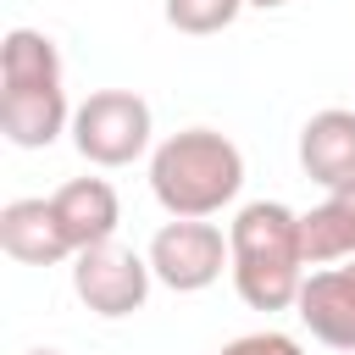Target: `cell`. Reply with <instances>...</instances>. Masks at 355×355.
<instances>
[{
	"label": "cell",
	"mask_w": 355,
	"mask_h": 355,
	"mask_svg": "<svg viewBox=\"0 0 355 355\" xmlns=\"http://www.w3.org/2000/svg\"><path fill=\"white\" fill-rule=\"evenodd\" d=\"M244 11V0H166V22L178 33H222L233 28V17Z\"/></svg>",
	"instance_id": "cell-12"
},
{
	"label": "cell",
	"mask_w": 355,
	"mask_h": 355,
	"mask_svg": "<svg viewBox=\"0 0 355 355\" xmlns=\"http://www.w3.org/2000/svg\"><path fill=\"white\" fill-rule=\"evenodd\" d=\"M244 6H261V11H272V6H288V0H244Z\"/></svg>",
	"instance_id": "cell-14"
},
{
	"label": "cell",
	"mask_w": 355,
	"mask_h": 355,
	"mask_svg": "<svg viewBox=\"0 0 355 355\" xmlns=\"http://www.w3.org/2000/svg\"><path fill=\"white\" fill-rule=\"evenodd\" d=\"M233 288L250 311H288L305 288V239L300 216L283 200H250L233 227Z\"/></svg>",
	"instance_id": "cell-1"
},
{
	"label": "cell",
	"mask_w": 355,
	"mask_h": 355,
	"mask_svg": "<svg viewBox=\"0 0 355 355\" xmlns=\"http://www.w3.org/2000/svg\"><path fill=\"white\" fill-rule=\"evenodd\" d=\"M72 144L94 166H128L150 150V105L133 89H94L72 111Z\"/></svg>",
	"instance_id": "cell-4"
},
{
	"label": "cell",
	"mask_w": 355,
	"mask_h": 355,
	"mask_svg": "<svg viewBox=\"0 0 355 355\" xmlns=\"http://www.w3.org/2000/svg\"><path fill=\"white\" fill-rule=\"evenodd\" d=\"M150 255H133L116 239L72 255V288L94 316H133L150 300Z\"/></svg>",
	"instance_id": "cell-6"
},
{
	"label": "cell",
	"mask_w": 355,
	"mask_h": 355,
	"mask_svg": "<svg viewBox=\"0 0 355 355\" xmlns=\"http://www.w3.org/2000/svg\"><path fill=\"white\" fill-rule=\"evenodd\" d=\"M300 239H305V266L355 261V183L327 189V200L300 216Z\"/></svg>",
	"instance_id": "cell-11"
},
{
	"label": "cell",
	"mask_w": 355,
	"mask_h": 355,
	"mask_svg": "<svg viewBox=\"0 0 355 355\" xmlns=\"http://www.w3.org/2000/svg\"><path fill=\"white\" fill-rule=\"evenodd\" d=\"M50 211L72 244V255L94 250V244H111L116 222H122V205H116V189L105 178H72L50 194Z\"/></svg>",
	"instance_id": "cell-8"
},
{
	"label": "cell",
	"mask_w": 355,
	"mask_h": 355,
	"mask_svg": "<svg viewBox=\"0 0 355 355\" xmlns=\"http://www.w3.org/2000/svg\"><path fill=\"white\" fill-rule=\"evenodd\" d=\"M300 166L311 183L322 189H344L355 183V111L327 105L300 128Z\"/></svg>",
	"instance_id": "cell-9"
},
{
	"label": "cell",
	"mask_w": 355,
	"mask_h": 355,
	"mask_svg": "<svg viewBox=\"0 0 355 355\" xmlns=\"http://www.w3.org/2000/svg\"><path fill=\"white\" fill-rule=\"evenodd\" d=\"M216 355H305L300 349V338H288V333H244V338H233V344H222Z\"/></svg>",
	"instance_id": "cell-13"
},
{
	"label": "cell",
	"mask_w": 355,
	"mask_h": 355,
	"mask_svg": "<svg viewBox=\"0 0 355 355\" xmlns=\"http://www.w3.org/2000/svg\"><path fill=\"white\" fill-rule=\"evenodd\" d=\"M0 250L11 261H22V266H55V261L72 255L50 200H11V205H0Z\"/></svg>",
	"instance_id": "cell-10"
},
{
	"label": "cell",
	"mask_w": 355,
	"mask_h": 355,
	"mask_svg": "<svg viewBox=\"0 0 355 355\" xmlns=\"http://www.w3.org/2000/svg\"><path fill=\"white\" fill-rule=\"evenodd\" d=\"M294 311L311 327V338H322L327 349H355V261L311 272Z\"/></svg>",
	"instance_id": "cell-7"
},
{
	"label": "cell",
	"mask_w": 355,
	"mask_h": 355,
	"mask_svg": "<svg viewBox=\"0 0 355 355\" xmlns=\"http://www.w3.org/2000/svg\"><path fill=\"white\" fill-rule=\"evenodd\" d=\"M150 189L172 216L205 222L244 189V155L216 128H183L150 155Z\"/></svg>",
	"instance_id": "cell-2"
},
{
	"label": "cell",
	"mask_w": 355,
	"mask_h": 355,
	"mask_svg": "<svg viewBox=\"0 0 355 355\" xmlns=\"http://www.w3.org/2000/svg\"><path fill=\"white\" fill-rule=\"evenodd\" d=\"M28 355H61V349H28Z\"/></svg>",
	"instance_id": "cell-15"
},
{
	"label": "cell",
	"mask_w": 355,
	"mask_h": 355,
	"mask_svg": "<svg viewBox=\"0 0 355 355\" xmlns=\"http://www.w3.org/2000/svg\"><path fill=\"white\" fill-rule=\"evenodd\" d=\"M222 266H233V244L222 239V227L211 222H189L172 216L155 239H150V272L155 283L178 288V294H200L222 277Z\"/></svg>",
	"instance_id": "cell-5"
},
{
	"label": "cell",
	"mask_w": 355,
	"mask_h": 355,
	"mask_svg": "<svg viewBox=\"0 0 355 355\" xmlns=\"http://www.w3.org/2000/svg\"><path fill=\"white\" fill-rule=\"evenodd\" d=\"M67 128L61 55L44 33L11 28L0 44V133L17 150H44Z\"/></svg>",
	"instance_id": "cell-3"
}]
</instances>
